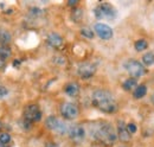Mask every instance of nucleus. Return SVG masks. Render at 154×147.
Listing matches in <instances>:
<instances>
[{
	"label": "nucleus",
	"instance_id": "obj_1",
	"mask_svg": "<svg viewBox=\"0 0 154 147\" xmlns=\"http://www.w3.org/2000/svg\"><path fill=\"white\" fill-rule=\"evenodd\" d=\"M93 106L103 113H114L117 108L115 99L107 90H95L91 96Z\"/></svg>",
	"mask_w": 154,
	"mask_h": 147
},
{
	"label": "nucleus",
	"instance_id": "obj_2",
	"mask_svg": "<svg viewBox=\"0 0 154 147\" xmlns=\"http://www.w3.org/2000/svg\"><path fill=\"white\" fill-rule=\"evenodd\" d=\"M91 135L103 144L106 145H112L114 144L117 138L115 130L112 127V125L109 124H98L96 126H94V128L91 129Z\"/></svg>",
	"mask_w": 154,
	"mask_h": 147
},
{
	"label": "nucleus",
	"instance_id": "obj_3",
	"mask_svg": "<svg viewBox=\"0 0 154 147\" xmlns=\"http://www.w3.org/2000/svg\"><path fill=\"white\" fill-rule=\"evenodd\" d=\"M97 19H108L112 20L116 17V10L115 7L108 2H102L97 6L94 11Z\"/></svg>",
	"mask_w": 154,
	"mask_h": 147
},
{
	"label": "nucleus",
	"instance_id": "obj_4",
	"mask_svg": "<svg viewBox=\"0 0 154 147\" xmlns=\"http://www.w3.org/2000/svg\"><path fill=\"white\" fill-rule=\"evenodd\" d=\"M45 125H46V127L49 129L56 132V133L60 134V135L68 133V130H69L68 125H66L64 121L59 120L56 116H49V117L46 119V121H45Z\"/></svg>",
	"mask_w": 154,
	"mask_h": 147
},
{
	"label": "nucleus",
	"instance_id": "obj_5",
	"mask_svg": "<svg viewBox=\"0 0 154 147\" xmlns=\"http://www.w3.org/2000/svg\"><path fill=\"white\" fill-rule=\"evenodd\" d=\"M24 119L29 124L39 121L42 119V111L37 105H29L24 110Z\"/></svg>",
	"mask_w": 154,
	"mask_h": 147
},
{
	"label": "nucleus",
	"instance_id": "obj_6",
	"mask_svg": "<svg viewBox=\"0 0 154 147\" xmlns=\"http://www.w3.org/2000/svg\"><path fill=\"white\" fill-rule=\"evenodd\" d=\"M125 68H126V70L128 71V74L133 77V78H137V77H141L143 74L146 73V70H145V68H143V65L140 63V62H137V61H128L126 64H125Z\"/></svg>",
	"mask_w": 154,
	"mask_h": 147
},
{
	"label": "nucleus",
	"instance_id": "obj_7",
	"mask_svg": "<svg viewBox=\"0 0 154 147\" xmlns=\"http://www.w3.org/2000/svg\"><path fill=\"white\" fill-rule=\"evenodd\" d=\"M60 114L66 120H74L78 116V108L74 103L65 102L60 106Z\"/></svg>",
	"mask_w": 154,
	"mask_h": 147
},
{
	"label": "nucleus",
	"instance_id": "obj_8",
	"mask_svg": "<svg viewBox=\"0 0 154 147\" xmlns=\"http://www.w3.org/2000/svg\"><path fill=\"white\" fill-rule=\"evenodd\" d=\"M77 73L78 75L82 77V78H90L93 77L95 73H96V65L90 63V62H83L78 65V69H77Z\"/></svg>",
	"mask_w": 154,
	"mask_h": 147
},
{
	"label": "nucleus",
	"instance_id": "obj_9",
	"mask_svg": "<svg viewBox=\"0 0 154 147\" xmlns=\"http://www.w3.org/2000/svg\"><path fill=\"white\" fill-rule=\"evenodd\" d=\"M68 134H69V138L75 142V144H79L83 141L84 136H85V130L82 126L79 125H75V126H71L69 130H68Z\"/></svg>",
	"mask_w": 154,
	"mask_h": 147
},
{
	"label": "nucleus",
	"instance_id": "obj_10",
	"mask_svg": "<svg viewBox=\"0 0 154 147\" xmlns=\"http://www.w3.org/2000/svg\"><path fill=\"white\" fill-rule=\"evenodd\" d=\"M95 32L97 33V36L100 37L101 39H104V40H108L113 37V30L110 26H108L107 24H103V23H97L94 27Z\"/></svg>",
	"mask_w": 154,
	"mask_h": 147
},
{
	"label": "nucleus",
	"instance_id": "obj_11",
	"mask_svg": "<svg viewBox=\"0 0 154 147\" xmlns=\"http://www.w3.org/2000/svg\"><path fill=\"white\" fill-rule=\"evenodd\" d=\"M117 136L121 141L123 142H127L131 140V134L127 129V125H125L123 121H119V125H117Z\"/></svg>",
	"mask_w": 154,
	"mask_h": 147
},
{
	"label": "nucleus",
	"instance_id": "obj_12",
	"mask_svg": "<svg viewBox=\"0 0 154 147\" xmlns=\"http://www.w3.org/2000/svg\"><path fill=\"white\" fill-rule=\"evenodd\" d=\"M46 42H48V44L51 46V48H54V49H59V48H62L63 46V43H64V40H63V38L59 36L58 33H50L48 38H46Z\"/></svg>",
	"mask_w": 154,
	"mask_h": 147
},
{
	"label": "nucleus",
	"instance_id": "obj_13",
	"mask_svg": "<svg viewBox=\"0 0 154 147\" xmlns=\"http://www.w3.org/2000/svg\"><path fill=\"white\" fill-rule=\"evenodd\" d=\"M64 90H65V92H66L69 96H71V97H76L77 95H78V92H79V87H78L77 83L71 82V83H69V84L65 86Z\"/></svg>",
	"mask_w": 154,
	"mask_h": 147
},
{
	"label": "nucleus",
	"instance_id": "obj_14",
	"mask_svg": "<svg viewBox=\"0 0 154 147\" xmlns=\"http://www.w3.org/2000/svg\"><path fill=\"white\" fill-rule=\"evenodd\" d=\"M12 39L11 33L7 30L0 29V45H7Z\"/></svg>",
	"mask_w": 154,
	"mask_h": 147
},
{
	"label": "nucleus",
	"instance_id": "obj_15",
	"mask_svg": "<svg viewBox=\"0 0 154 147\" xmlns=\"http://www.w3.org/2000/svg\"><path fill=\"white\" fill-rule=\"evenodd\" d=\"M146 94H147V88H146V86H145V84H140V86H137V87L135 88L133 95H134L135 99H142Z\"/></svg>",
	"mask_w": 154,
	"mask_h": 147
},
{
	"label": "nucleus",
	"instance_id": "obj_16",
	"mask_svg": "<svg viewBox=\"0 0 154 147\" xmlns=\"http://www.w3.org/2000/svg\"><path fill=\"white\" fill-rule=\"evenodd\" d=\"M137 87V82H136V80L133 78V77H131V78H128V80H126L125 82H123V89L125 90H133L134 88Z\"/></svg>",
	"mask_w": 154,
	"mask_h": 147
},
{
	"label": "nucleus",
	"instance_id": "obj_17",
	"mask_svg": "<svg viewBox=\"0 0 154 147\" xmlns=\"http://www.w3.org/2000/svg\"><path fill=\"white\" fill-rule=\"evenodd\" d=\"M12 55V51L11 49L7 46V45H0V58L6 61L7 58H10Z\"/></svg>",
	"mask_w": 154,
	"mask_h": 147
},
{
	"label": "nucleus",
	"instance_id": "obj_18",
	"mask_svg": "<svg viewBox=\"0 0 154 147\" xmlns=\"http://www.w3.org/2000/svg\"><path fill=\"white\" fill-rule=\"evenodd\" d=\"M142 62L146 65H153L154 64V52H147L142 56Z\"/></svg>",
	"mask_w": 154,
	"mask_h": 147
},
{
	"label": "nucleus",
	"instance_id": "obj_19",
	"mask_svg": "<svg viewBox=\"0 0 154 147\" xmlns=\"http://www.w3.org/2000/svg\"><path fill=\"white\" fill-rule=\"evenodd\" d=\"M83 17V11L81 8H74L72 12H71V19L75 21V23H78L81 21V19Z\"/></svg>",
	"mask_w": 154,
	"mask_h": 147
},
{
	"label": "nucleus",
	"instance_id": "obj_20",
	"mask_svg": "<svg viewBox=\"0 0 154 147\" xmlns=\"http://www.w3.org/2000/svg\"><path fill=\"white\" fill-rule=\"evenodd\" d=\"M134 46H135V49H136V51H142V50H146V49H147L148 43H147L146 40H143V39H140V40L135 42Z\"/></svg>",
	"mask_w": 154,
	"mask_h": 147
},
{
	"label": "nucleus",
	"instance_id": "obj_21",
	"mask_svg": "<svg viewBox=\"0 0 154 147\" xmlns=\"http://www.w3.org/2000/svg\"><path fill=\"white\" fill-rule=\"evenodd\" d=\"M81 35L83 37H85V38H94V31L91 30V29H89V27H83L82 30H81Z\"/></svg>",
	"mask_w": 154,
	"mask_h": 147
},
{
	"label": "nucleus",
	"instance_id": "obj_22",
	"mask_svg": "<svg viewBox=\"0 0 154 147\" xmlns=\"http://www.w3.org/2000/svg\"><path fill=\"white\" fill-rule=\"evenodd\" d=\"M10 141H11V135L10 134H7V133L0 134V144H2V146L5 144H8Z\"/></svg>",
	"mask_w": 154,
	"mask_h": 147
},
{
	"label": "nucleus",
	"instance_id": "obj_23",
	"mask_svg": "<svg viewBox=\"0 0 154 147\" xmlns=\"http://www.w3.org/2000/svg\"><path fill=\"white\" fill-rule=\"evenodd\" d=\"M7 94H8V89H7L5 86L0 84V99H2V97H5V96H7Z\"/></svg>",
	"mask_w": 154,
	"mask_h": 147
},
{
	"label": "nucleus",
	"instance_id": "obj_24",
	"mask_svg": "<svg viewBox=\"0 0 154 147\" xmlns=\"http://www.w3.org/2000/svg\"><path fill=\"white\" fill-rule=\"evenodd\" d=\"M127 129H128V132H129L131 135L134 134L135 132H136V126H135V124H128V125H127Z\"/></svg>",
	"mask_w": 154,
	"mask_h": 147
},
{
	"label": "nucleus",
	"instance_id": "obj_25",
	"mask_svg": "<svg viewBox=\"0 0 154 147\" xmlns=\"http://www.w3.org/2000/svg\"><path fill=\"white\" fill-rule=\"evenodd\" d=\"M5 67H6V62H5L4 59H1V58H0V70H4V69H5Z\"/></svg>",
	"mask_w": 154,
	"mask_h": 147
},
{
	"label": "nucleus",
	"instance_id": "obj_26",
	"mask_svg": "<svg viewBox=\"0 0 154 147\" xmlns=\"http://www.w3.org/2000/svg\"><path fill=\"white\" fill-rule=\"evenodd\" d=\"M45 147H57V145L55 142H46L45 144Z\"/></svg>",
	"mask_w": 154,
	"mask_h": 147
},
{
	"label": "nucleus",
	"instance_id": "obj_27",
	"mask_svg": "<svg viewBox=\"0 0 154 147\" xmlns=\"http://www.w3.org/2000/svg\"><path fill=\"white\" fill-rule=\"evenodd\" d=\"M68 4H69V6H75L77 5V0H70Z\"/></svg>",
	"mask_w": 154,
	"mask_h": 147
},
{
	"label": "nucleus",
	"instance_id": "obj_28",
	"mask_svg": "<svg viewBox=\"0 0 154 147\" xmlns=\"http://www.w3.org/2000/svg\"><path fill=\"white\" fill-rule=\"evenodd\" d=\"M152 102H153V105H154V92H153V95H152Z\"/></svg>",
	"mask_w": 154,
	"mask_h": 147
},
{
	"label": "nucleus",
	"instance_id": "obj_29",
	"mask_svg": "<svg viewBox=\"0 0 154 147\" xmlns=\"http://www.w3.org/2000/svg\"><path fill=\"white\" fill-rule=\"evenodd\" d=\"M0 129H1V124H0Z\"/></svg>",
	"mask_w": 154,
	"mask_h": 147
}]
</instances>
